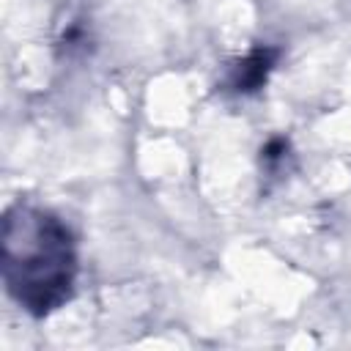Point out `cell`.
Returning <instances> with one entry per match:
<instances>
[{"label": "cell", "mask_w": 351, "mask_h": 351, "mask_svg": "<svg viewBox=\"0 0 351 351\" xmlns=\"http://www.w3.org/2000/svg\"><path fill=\"white\" fill-rule=\"evenodd\" d=\"M285 159H288V143H285L282 137L269 140V143L263 145V151H261V165H263L269 173H274L280 165H285Z\"/></svg>", "instance_id": "cell-3"}, {"label": "cell", "mask_w": 351, "mask_h": 351, "mask_svg": "<svg viewBox=\"0 0 351 351\" xmlns=\"http://www.w3.org/2000/svg\"><path fill=\"white\" fill-rule=\"evenodd\" d=\"M277 58H280V49L277 47L255 44L247 55H241L233 63H228V71L222 77V90H228L233 96L258 93L266 85L269 74L274 71Z\"/></svg>", "instance_id": "cell-2"}, {"label": "cell", "mask_w": 351, "mask_h": 351, "mask_svg": "<svg viewBox=\"0 0 351 351\" xmlns=\"http://www.w3.org/2000/svg\"><path fill=\"white\" fill-rule=\"evenodd\" d=\"M3 285L33 318H47L71 302L80 255L71 228L55 211L19 200L5 208L0 230Z\"/></svg>", "instance_id": "cell-1"}]
</instances>
